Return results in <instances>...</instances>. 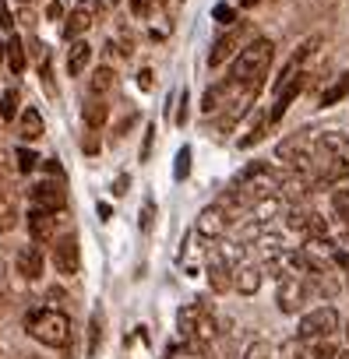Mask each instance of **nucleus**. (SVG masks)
Returning <instances> with one entry per match:
<instances>
[{"instance_id": "obj_1", "label": "nucleus", "mask_w": 349, "mask_h": 359, "mask_svg": "<svg viewBox=\"0 0 349 359\" xmlns=\"http://www.w3.org/2000/svg\"><path fill=\"white\" fill-rule=\"evenodd\" d=\"M272 57H275L272 39H254V43H247V46L237 53V60H233V85H237V88H247L251 95H258L261 78H265L268 67H272Z\"/></svg>"}, {"instance_id": "obj_2", "label": "nucleus", "mask_w": 349, "mask_h": 359, "mask_svg": "<svg viewBox=\"0 0 349 359\" xmlns=\"http://www.w3.org/2000/svg\"><path fill=\"white\" fill-rule=\"evenodd\" d=\"M25 327H29V334H32L39 345H50V348H60V345H67V338H71V320H67V313L50 310V306L29 310Z\"/></svg>"}, {"instance_id": "obj_3", "label": "nucleus", "mask_w": 349, "mask_h": 359, "mask_svg": "<svg viewBox=\"0 0 349 359\" xmlns=\"http://www.w3.org/2000/svg\"><path fill=\"white\" fill-rule=\"evenodd\" d=\"M338 331V310L335 306H314L310 313L300 317L296 338L300 341H317V338H331Z\"/></svg>"}, {"instance_id": "obj_4", "label": "nucleus", "mask_w": 349, "mask_h": 359, "mask_svg": "<svg viewBox=\"0 0 349 359\" xmlns=\"http://www.w3.org/2000/svg\"><path fill=\"white\" fill-rule=\"evenodd\" d=\"M307 299H310V289H307V278H303V275H282V278H279L275 303H279L282 313H296Z\"/></svg>"}, {"instance_id": "obj_5", "label": "nucleus", "mask_w": 349, "mask_h": 359, "mask_svg": "<svg viewBox=\"0 0 349 359\" xmlns=\"http://www.w3.org/2000/svg\"><path fill=\"white\" fill-rule=\"evenodd\" d=\"M53 264H57V275H78V268H81V250H78V236H60L57 243H53Z\"/></svg>"}, {"instance_id": "obj_6", "label": "nucleus", "mask_w": 349, "mask_h": 359, "mask_svg": "<svg viewBox=\"0 0 349 359\" xmlns=\"http://www.w3.org/2000/svg\"><path fill=\"white\" fill-rule=\"evenodd\" d=\"M226 226H230V215H226L223 205H209V208L198 212V233L205 240H219L226 233Z\"/></svg>"}, {"instance_id": "obj_7", "label": "nucleus", "mask_w": 349, "mask_h": 359, "mask_svg": "<svg viewBox=\"0 0 349 359\" xmlns=\"http://www.w3.org/2000/svg\"><path fill=\"white\" fill-rule=\"evenodd\" d=\"M92 22H96V4H92V0H81V4L67 15V22H64V36L74 43V39H81L92 29Z\"/></svg>"}, {"instance_id": "obj_8", "label": "nucleus", "mask_w": 349, "mask_h": 359, "mask_svg": "<svg viewBox=\"0 0 349 359\" xmlns=\"http://www.w3.org/2000/svg\"><path fill=\"white\" fill-rule=\"evenodd\" d=\"M57 229V212H46V208H32L29 212V236L36 243H46Z\"/></svg>"}, {"instance_id": "obj_9", "label": "nucleus", "mask_w": 349, "mask_h": 359, "mask_svg": "<svg viewBox=\"0 0 349 359\" xmlns=\"http://www.w3.org/2000/svg\"><path fill=\"white\" fill-rule=\"evenodd\" d=\"M209 285H212V292H230L233 289V268H230L226 254H212V261H209Z\"/></svg>"}, {"instance_id": "obj_10", "label": "nucleus", "mask_w": 349, "mask_h": 359, "mask_svg": "<svg viewBox=\"0 0 349 359\" xmlns=\"http://www.w3.org/2000/svg\"><path fill=\"white\" fill-rule=\"evenodd\" d=\"M64 191H60V184H53V180H46V184H39L36 191H32V208H46V212H60L64 208Z\"/></svg>"}, {"instance_id": "obj_11", "label": "nucleus", "mask_w": 349, "mask_h": 359, "mask_svg": "<svg viewBox=\"0 0 349 359\" xmlns=\"http://www.w3.org/2000/svg\"><path fill=\"white\" fill-rule=\"evenodd\" d=\"M18 275H22L25 282L43 278V250H39V247H25V250L18 254Z\"/></svg>"}, {"instance_id": "obj_12", "label": "nucleus", "mask_w": 349, "mask_h": 359, "mask_svg": "<svg viewBox=\"0 0 349 359\" xmlns=\"http://www.w3.org/2000/svg\"><path fill=\"white\" fill-rule=\"evenodd\" d=\"M233 289H237L240 296H254V292L261 289V268H258V264L237 268V271H233Z\"/></svg>"}, {"instance_id": "obj_13", "label": "nucleus", "mask_w": 349, "mask_h": 359, "mask_svg": "<svg viewBox=\"0 0 349 359\" xmlns=\"http://www.w3.org/2000/svg\"><path fill=\"white\" fill-rule=\"evenodd\" d=\"M237 46H240V32L233 29V32H226L223 39H216V46H212V53H209V64H212V67H223V64L237 53Z\"/></svg>"}, {"instance_id": "obj_14", "label": "nucleus", "mask_w": 349, "mask_h": 359, "mask_svg": "<svg viewBox=\"0 0 349 359\" xmlns=\"http://www.w3.org/2000/svg\"><path fill=\"white\" fill-rule=\"evenodd\" d=\"M88 60H92V46H88L85 39H74V43H71V50H67V71L78 78V74H85Z\"/></svg>"}, {"instance_id": "obj_15", "label": "nucleus", "mask_w": 349, "mask_h": 359, "mask_svg": "<svg viewBox=\"0 0 349 359\" xmlns=\"http://www.w3.org/2000/svg\"><path fill=\"white\" fill-rule=\"evenodd\" d=\"M216 334H219V324H216V317H212L209 310H202V313H198V320H195V327H191V341H198V345H209Z\"/></svg>"}, {"instance_id": "obj_16", "label": "nucleus", "mask_w": 349, "mask_h": 359, "mask_svg": "<svg viewBox=\"0 0 349 359\" xmlns=\"http://www.w3.org/2000/svg\"><path fill=\"white\" fill-rule=\"evenodd\" d=\"M99 348H103V310L96 306V310H92V317H88V345H85V355H88V359H96V355H99Z\"/></svg>"}, {"instance_id": "obj_17", "label": "nucleus", "mask_w": 349, "mask_h": 359, "mask_svg": "<svg viewBox=\"0 0 349 359\" xmlns=\"http://www.w3.org/2000/svg\"><path fill=\"white\" fill-rule=\"evenodd\" d=\"M106 120H110V106H106V99H103V95H96V99L85 106V123H88L92 130H99Z\"/></svg>"}, {"instance_id": "obj_18", "label": "nucleus", "mask_w": 349, "mask_h": 359, "mask_svg": "<svg viewBox=\"0 0 349 359\" xmlns=\"http://www.w3.org/2000/svg\"><path fill=\"white\" fill-rule=\"evenodd\" d=\"M226 99H230V88H226V85H212V88L202 95V113H216V109H223Z\"/></svg>"}, {"instance_id": "obj_19", "label": "nucleus", "mask_w": 349, "mask_h": 359, "mask_svg": "<svg viewBox=\"0 0 349 359\" xmlns=\"http://www.w3.org/2000/svg\"><path fill=\"white\" fill-rule=\"evenodd\" d=\"M18 123H22V137H25V141H39V137H43V116H39L36 109H25Z\"/></svg>"}, {"instance_id": "obj_20", "label": "nucleus", "mask_w": 349, "mask_h": 359, "mask_svg": "<svg viewBox=\"0 0 349 359\" xmlns=\"http://www.w3.org/2000/svg\"><path fill=\"white\" fill-rule=\"evenodd\" d=\"M349 95V71L335 81V85H328L324 92H321V106H335V102H342Z\"/></svg>"}, {"instance_id": "obj_21", "label": "nucleus", "mask_w": 349, "mask_h": 359, "mask_svg": "<svg viewBox=\"0 0 349 359\" xmlns=\"http://www.w3.org/2000/svg\"><path fill=\"white\" fill-rule=\"evenodd\" d=\"M202 310H209L205 303H191V306H184L180 310V317H177V324H180V334L184 338H191V327H195V320H198V313Z\"/></svg>"}, {"instance_id": "obj_22", "label": "nucleus", "mask_w": 349, "mask_h": 359, "mask_svg": "<svg viewBox=\"0 0 349 359\" xmlns=\"http://www.w3.org/2000/svg\"><path fill=\"white\" fill-rule=\"evenodd\" d=\"M8 64H11L15 74L25 71V46H22V39H8Z\"/></svg>"}, {"instance_id": "obj_23", "label": "nucleus", "mask_w": 349, "mask_h": 359, "mask_svg": "<svg viewBox=\"0 0 349 359\" xmlns=\"http://www.w3.org/2000/svg\"><path fill=\"white\" fill-rule=\"evenodd\" d=\"M88 85H92V92H96V95H106V92L113 88V71H110V67H99V71L92 74V81H88Z\"/></svg>"}, {"instance_id": "obj_24", "label": "nucleus", "mask_w": 349, "mask_h": 359, "mask_svg": "<svg viewBox=\"0 0 349 359\" xmlns=\"http://www.w3.org/2000/svg\"><path fill=\"white\" fill-rule=\"evenodd\" d=\"M244 359H275V348H272L265 338H258V341H251V345H247Z\"/></svg>"}, {"instance_id": "obj_25", "label": "nucleus", "mask_w": 349, "mask_h": 359, "mask_svg": "<svg viewBox=\"0 0 349 359\" xmlns=\"http://www.w3.org/2000/svg\"><path fill=\"white\" fill-rule=\"evenodd\" d=\"M15 226H18V208L11 201H4L0 205V233H11Z\"/></svg>"}, {"instance_id": "obj_26", "label": "nucleus", "mask_w": 349, "mask_h": 359, "mask_svg": "<svg viewBox=\"0 0 349 359\" xmlns=\"http://www.w3.org/2000/svg\"><path fill=\"white\" fill-rule=\"evenodd\" d=\"M18 116V92H4V99H0V120H15Z\"/></svg>"}, {"instance_id": "obj_27", "label": "nucleus", "mask_w": 349, "mask_h": 359, "mask_svg": "<svg viewBox=\"0 0 349 359\" xmlns=\"http://www.w3.org/2000/svg\"><path fill=\"white\" fill-rule=\"evenodd\" d=\"M310 355L314 359H335L338 348L331 345V338H317V341H310Z\"/></svg>"}, {"instance_id": "obj_28", "label": "nucleus", "mask_w": 349, "mask_h": 359, "mask_svg": "<svg viewBox=\"0 0 349 359\" xmlns=\"http://www.w3.org/2000/svg\"><path fill=\"white\" fill-rule=\"evenodd\" d=\"M15 158H18V172H32V169L39 165V155H36L32 148H18Z\"/></svg>"}, {"instance_id": "obj_29", "label": "nucleus", "mask_w": 349, "mask_h": 359, "mask_svg": "<svg viewBox=\"0 0 349 359\" xmlns=\"http://www.w3.org/2000/svg\"><path fill=\"white\" fill-rule=\"evenodd\" d=\"M279 355H282V359H310V355H307V345H303L300 338H289Z\"/></svg>"}, {"instance_id": "obj_30", "label": "nucleus", "mask_w": 349, "mask_h": 359, "mask_svg": "<svg viewBox=\"0 0 349 359\" xmlns=\"http://www.w3.org/2000/svg\"><path fill=\"white\" fill-rule=\"evenodd\" d=\"M191 172V148H180L177 151V180H187Z\"/></svg>"}, {"instance_id": "obj_31", "label": "nucleus", "mask_w": 349, "mask_h": 359, "mask_svg": "<svg viewBox=\"0 0 349 359\" xmlns=\"http://www.w3.org/2000/svg\"><path fill=\"white\" fill-rule=\"evenodd\" d=\"M331 208L342 215V212L349 208V191H335V194H331Z\"/></svg>"}, {"instance_id": "obj_32", "label": "nucleus", "mask_w": 349, "mask_h": 359, "mask_svg": "<svg viewBox=\"0 0 349 359\" xmlns=\"http://www.w3.org/2000/svg\"><path fill=\"white\" fill-rule=\"evenodd\" d=\"M233 18H237V15H233V8H226V4H219V8H216V22H219V25H233Z\"/></svg>"}, {"instance_id": "obj_33", "label": "nucleus", "mask_w": 349, "mask_h": 359, "mask_svg": "<svg viewBox=\"0 0 349 359\" xmlns=\"http://www.w3.org/2000/svg\"><path fill=\"white\" fill-rule=\"evenodd\" d=\"M46 18H50V22H60V18H64V4H60V0H50Z\"/></svg>"}, {"instance_id": "obj_34", "label": "nucleus", "mask_w": 349, "mask_h": 359, "mask_svg": "<svg viewBox=\"0 0 349 359\" xmlns=\"http://www.w3.org/2000/svg\"><path fill=\"white\" fill-rule=\"evenodd\" d=\"M152 4H155V0H131V11H134V15H148Z\"/></svg>"}, {"instance_id": "obj_35", "label": "nucleus", "mask_w": 349, "mask_h": 359, "mask_svg": "<svg viewBox=\"0 0 349 359\" xmlns=\"http://www.w3.org/2000/svg\"><path fill=\"white\" fill-rule=\"evenodd\" d=\"M152 141H155V127H145V148H141V158L152 155Z\"/></svg>"}, {"instance_id": "obj_36", "label": "nucleus", "mask_w": 349, "mask_h": 359, "mask_svg": "<svg viewBox=\"0 0 349 359\" xmlns=\"http://www.w3.org/2000/svg\"><path fill=\"white\" fill-rule=\"evenodd\" d=\"M0 29H11V11H8V4H0Z\"/></svg>"}, {"instance_id": "obj_37", "label": "nucleus", "mask_w": 349, "mask_h": 359, "mask_svg": "<svg viewBox=\"0 0 349 359\" xmlns=\"http://www.w3.org/2000/svg\"><path fill=\"white\" fill-rule=\"evenodd\" d=\"M177 123H187V95H180V109H177Z\"/></svg>"}, {"instance_id": "obj_38", "label": "nucleus", "mask_w": 349, "mask_h": 359, "mask_svg": "<svg viewBox=\"0 0 349 359\" xmlns=\"http://www.w3.org/2000/svg\"><path fill=\"white\" fill-rule=\"evenodd\" d=\"M138 85H141V88H152V71H148V67L138 74Z\"/></svg>"}, {"instance_id": "obj_39", "label": "nucleus", "mask_w": 349, "mask_h": 359, "mask_svg": "<svg viewBox=\"0 0 349 359\" xmlns=\"http://www.w3.org/2000/svg\"><path fill=\"white\" fill-rule=\"evenodd\" d=\"M46 172L50 176H60V162H46Z\"/></svg>"}, {"instance_id": "obj_40", "label": "nucleus", "mask_w": 349, "mask_h": 359, "mask_svg": "<svg viewBox=\"0 0 349 359\" xmlns=\"http://www.w3.org/2000/svg\"><path fill=\"white\" fill-rule=\"evenodd\" d=\"M240 4H244V8H254V4H261V0H240Z\"/></svg>"}, {"instance_id": "obj_41", "label": "nucleus", "mask_w": 349, "mask_h": 359, "mask_svg": "<svg viewBox=\"0 0 349 359\" xmlns=\"http://www.w3.org/2000/svg\"><path fill=\"white\" fill-rule=\"evenodd\" d=\"M8 57V43H0V60H4Z\"/></svg>"}, {"instance_id": "obj_42", "label": "nucleus", "mask_w": 349, "mask_h": 359, "mask_svg": "<svg viewBox=\"0 0 349 359\" xmlns=\"http://www.w3.org/2000/svg\"><path fill=\"white\" fill-rule=\"evenodd\" d=\"M342 219H345V229H349V208H345V212H342Z\"/></svg>"}, {"instance_id": "obj_43", "label": "nucleus", "mask_w": 349, "mask_h": 359, "mask_svg": "<svg viewBox=\"0 0 349 359\" xmlns=\"http://www.w3.org/2000/svg\"><path fill=\"white\" fill-rule=\"evenodd\" d=\"M335 359H349V352H338V355H335Z\"/></svg>"}, {"instance_id": "obj_44", "label": "nucleus", "mask_w": 349, "mask_h": 359, "mask_svg": "<svg viewBox=\"0 0 349 359\" xmlns=\"http://www.w3.org/2000/svg\"><path fill=\"white\" fill-rule=\"evenodd\" d=\"M110 4H120V0H110Z\"/></svg>"}, {"instance_id": "obj_45", "label": "nucleus", "mask_w": 349, "mask_h": 359, "mask_svg": "<svg viewBox=\"0 0 349 359\" xmlns=\"http://www.w3.org/2000/svg\"><path fill=\"white\" fill-rule=\"evenodd\" d=\"M345 338H349V327H345Z\"/></svg>"}, {"instance_id": "obj_46", "label": "nucleus", "mask_w": 349, "mask_h": 359, "mask_svg": "<svg viewBox=\"0 0 349 359\" xmlns=\"http://www.w3.org/2000/svg\"><path fill=\"white\" fill-rule=\"evenodd\" d=\"M29 359H32V355H29Z\"/></svg>"}]
</instances>
